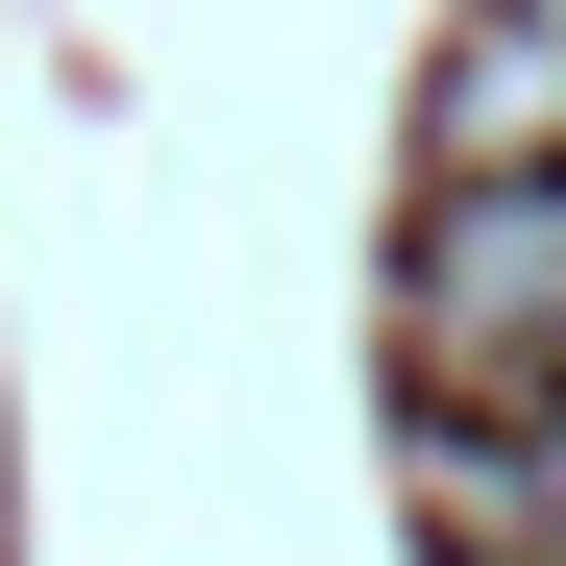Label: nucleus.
Returning <instances> with one entry per match:
<instances>
[{"instance_id": "20e7f679", "label": "nucleus", "mask_w": 566, "mask_h": 566, "mask_svg": "<svg viewBox=\"0 0 566 566\" xmlns=\"http://www.w3.org/2000/svg\"><path fill=\"white\" fill-rule=\"evenodd\" d=\"M517 468H542V566H566V395H542V419H517Z\"/></svg>"}, {"instance_id": "f03ea898", "label": "nucleus", "mask_w": 566, "mask_h": 566, "mask_svg": "<svg viewBox=\"0 0 566 566\" xmlns=\"http://www.w3.org/2000/svg\"><path fill=\"white\" fill-rule=\"evenodd\" d=\"M419 172H566V25L468 0V25H443V74H419Z\"/></svg>"}, {"instance_id": "f257e3e1", "label": "nucleus", "mask_w": 566, "mask_h": 566, "mask_svg": "<svg viewBox=\"0 0 566 566\" xmlns=\"http://www.w3.org/2000/svg\"><path fill=\"white\" fill-rule=\"evenodd\" d=\"M395 345L443 419H542L566 395V172H443L419 271H395Z\"/></svg>"}, {"instance_id": "7ed1b4c3", "label": "nucleus", "mask_w": 566, "mask_h": 566, "mask_svg": "<svg viewBox=\"0 0 566 566\" xmlns=\"http://www.w3.org/2000/svg\"><path fill=\"white\" fill-rule=\"evenodd\" d=\"M419 517H443V566H542V468H517V419H443V443H419Z\"/></svg>"}, {"instance_id": "39448f33", "label": "nucleus", "mask_w": 566, "mask_h": 566, "mask_svg": "<svg viewBox=\"0 0 566 566\" xmlns=\"http://www.w3.org/2000/svg\"><path fill=\"white\" fill-rule=\"evenodd\" d=\"M517 25H566V0H517Z\"/></svg>"}]
</instances>
